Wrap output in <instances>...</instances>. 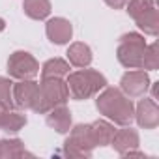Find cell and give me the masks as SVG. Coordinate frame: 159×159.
Segmentation results:
<instances>
[{
  "label": "cell",
  "mask_w": 159,
  "mask_h": 159,
  "mask_svg": "<svg viewBox=\"0 0 159 159\" xmlns=\"http://www.w3.org/2000/svg\"><path fill=\"white\" fill-rule=\"evenodd\" d=\"M120 88L127 98H140L146 94V90L150 88V77L144 69H131L127 73H124L122 81H120Z\"/></svg>",
  "instance_id": "7"
},
{
  "label": "cell",
  "mask_w": 159,
  "mask_h": 159,
  "mask_svg": "<svg viewBox=\"0 0 159 159\" xmlns=\"http://www.w3.org/2000/svg\"><path fill=\"white\" fill-rule=\"evenodd\" d=\"M66 153L71 155V157H90L92 155V150L96 148V142H94V137H92V131H90V125H77L73 127L69 139L66 140Z\"/></svg>",
  "instance_id": "5"
},
{
  "label": "cell",
  "mask_w": 159,
  "mask_h": 159,
  "mask_svg": "<svg viewBox=\"0 0 159 159\" xmlns=\"http://www.w3.org/2000/svg\"><path fill=\"white\" fill-rule=\"evenodd\" d=\"M67 60L75 67H88L90 62H92V51H90L88 45L77 41L67 49Z\"/></svg>",
  "instance_id": "13"
},
{
  "label": "cell",
  "mask_w": 159,
  "mask_h": 159,
  "mask_svg": "<svg viewBox=\"0 0 159 159\" xmlns=\"http://www.w3.org/2000/svg\"><path fill=\"white\" fill-rule=\"evenodd\" d=\"M159 67V51L157 43L146 45L144 54H142V67L140 69H157Z\"/></svg>",
  "instance_id": "20"
},
{
  "label": "cell",
  "mask_w": 159,
  "mask_h": 159,
  "mask_svg": "<svg viewBox=\"0 0 159 159\" xmlns=\"http://www.w3.org/2000/svg\"><path fill=\"white\" fill-rule=\"evenodd\" d=\"M38 86L39 84L30 81V79L21 81L15 86H11V99H15V105L21 109H32L38 96Z\"/></svg>",
  "instance_id": "8"
},
{
  "label": "cell",
  "mask_w": 159,
  "mask_h": 159,
  "mask_svg": "<svg viewBox=\"0 0 159 159\" xmlns=\"http://www.w3.org/2000/svg\"><path fill=\"white\" fill-rule=\"evenodd\" d=\"M25 124H26V116L10 109V111L2 116V120H0V129H4V131H8V133H17Z\"/></svg>",
  "instance_id": "18"
},
{
  "label": "cell",
  "mask_w": 159,
  "mask_h": 159,
  "mask_svg": "<svg viewBox=\"0 0 159 159\" xmlns=\"http://www.w3.org/2000/svg\"><path fill=\"white\" fill-rule=\"evenodd\" d=\"M67 99H69V90L62 79H43L41 84L38 86V96L32 109L36 112L45 114L51 109L64 105Z\"/></svg>",
  "instance_id": "3"
},
{
  "label": "cell",
  "mask_w": 159,
  "mask_h": 159,
  "mask_svg": "<svg viewBox=\"0 0 159 159\" xmlns=\"http://www.w3.org/2000/svg\"><path fill=\"white\" fill-rule=\"evenodd\" d=\"M66 84L75 99H88L107 86V79L94 69H79L75 73H69Z\"/></svg>",
  "instance_id": "2"
},
{
  "label": "cell",
  "mask_w": 159,
  "mask_h": 159,
  "mask_svg": "<svg viewBox=\"0 0 159 159\" xmlns=\"http://www.w3.org/2000/svg\"><path fill=\"white\" fill-rule=\"evenodd\" d=\"M23 10H25V13L30 19L43 21L51 13V2H49V0H25Z\"/></svg>",
  "instance_id": "15"
},
{
  "label": "cell",
  "mask_w": 159,
  "mask_h": 159,
  "mask_svg": "<svg viewBox=\"0 0 159 159\" xmlns=\"http://www.w3.org/2000/svg\"><path fill=\"white\" fill-rule=\"evenodd\" d=\"M45 32H47V38H49L52 43L64 45V43H67V41L71 39V36H73V26H71V23H69L67 19H64V17H54V19H51V21L47 23Z\"/></svg>",
  "instance_id": "10"
},
{
  "label": "cell",
  "mask_w": 159,
  "mask_h": 159,
  "mask_svg": "<svg viewBox=\"0 0 159 159\" xmlns=\"http://www.w3.org/2000/svg\"><path fill=\"white\" fill-rule=\"evenodd\" d=\"M105 2H107L111 8H114V10H120V8H124V6L127 4V0H105Z\"/></svg>",
  "instance_id": "23"
},
{
  "label": "cell",
  "mask_w": 159,
  "mask_h": 159,
  "mask_svg": "<svg viewBox=\"0 0 159 159\" xmlns=\"http://www.w3.org/2000/svg\"><path fill=\"white\" fill-rule=\"evenodd\" d=\"M155 8L153 6V0H129L127 4V13L133 17V19H139L142 13H146L148 10Z\"/></svg>",
  "instance_id": "21"
},
{
  "label": "cell",
  "mask_w": 159,
  "mask_h": 159,
  "mask_svg": "<svg viewBox=\"0 0 159 159\" xmlns=\"http://www.w3.org/2000/svg\"><path fill=\"white\" fill-rule=\"evenodd\" d=\"M111 144L120 155H125L127 152H131V150H135L139 146V133L135 129H131V127H124V129L114 133Z\"/></svg>",
  "instance_id": "11"
},
{
  "label": "cell",
  "mask_w": 159,
  "mask_h": 159,
  "mask_svg": "<svg viewBox=\"0 0 159 159\" xmlns=\"http://www.w3.org/2000/svg\"><path fill=\"white\" fill-rule=\"evenodd\" d=\"M69 73V64L60 58L47 60L41 67V79H62Z\"/></svg>",
  "instance_id": "16"
},
{
  "label": "cell",
  "mask_w": 159,
  "mask_h": 159,
  "mask_svg": "<svg viewBox=\"0 0 159 159\" xmlns=\"http://www.w3.org/2000/svg\"><path fill=\"white\" fill-rule=\"evenodd\" d=\"M90 131H92L96 146H107V144H111V140H112V137L116 133L114 125H111L105 120H98V122L90 124Z\"/></svg>",
  "instance_id": "14"
},
{
  "label": "cell",
  "mask_w": 159,
  "mask_h": 159,
  "mask_svg": "<svg viewBox=\"0 0 159 159\" xmlns=\"http://www.w3.org/2000/svg\"><path fill=\"white\" fill-rule=\"evenodd\" d=\"M47 124L52 129H56L58 133H67L69 127H71V112H69V109H66L64 105H58V107L51 109L49 114H47Z\"/></svg>",
  "instance_id": "12"
},
{
  "label": "cell",
  "mask_w": 159,
  "mask_h": 159,
  "mask_svg": "<svg viewBox=\"0 0 159 159\" xmlns=\"http://www.w3.org/2000/svg\"><path fill=\"white\" fill-rule=\"evenodd\" d=\"M137 21V26L140 28V30H144V34H148V36H157V32H159V13H157V10L155 8H152V10H148L146 13H142L139 19H135Z\"/></svg>",
  "instance_id": "17"
},
{
  "label": "cell",
  "mask_w": 159,
  "mask_h": 159,
  "mask_svg": "<svg viewBox=\"0 0 159 159\" xmlns=\"http://www.w3.org/2000/svg\"><path fill=\"white\" fill-rule=\"evenodd\" d=\"M4 28H6V21H4V19H0V32H2Z\"/></svg>",
  "instance_id": "24"
},
{
  "label": "cell",
  "mask_w": 159,
  "mask_h": 159,
  "mask_svg": "<svg viewBox=\"0 0 159 159\" xmlns=\"http://www.w3.org/2000/svg\"><path fill=\"white\" fill-rule=\"evenodd\" d=\"M144 49H146V41L140 34H135V32L124 34L120 38V45H118V51H116L118 62L124 67L139 69V67H142Z\"/></svg>",
  "instance_id": "4"
},
{
  "label": "cell",
  "mask_w": 159,
  "mask_h": 159,
  "mask_svg": "<svg viewBox=\"0 0 159 159\" xmlns=\"http://www.w3.org/2000/svg\"><path fill=\"white\" fill-rule=\"evenodd\" d=\"M0 103L11 107V83L4 77H0Z\"/></svg>",
  "instance_id": "22"
},
{
  "label": "cell",
  "mask_w": 159,
  "mask_h": 159,
  "mask_svg": "<svg viewBox=\"0 0 159 159\" xmlns=\"http://www.w3.org/2000/svg\"><path fill=\"white\" fill-rule=\"evenodd\" d=\"M137 124L144 129H155L159 124V107L155 103V99H140V103L137 105V112H135Z\"/></svg>",
  "instance_id": "9"
},
{
  "label": "cell",
  "mask_w": 159,
  "mask_h": 159,
  "mask_svg": "<svg viewBox=\"0 0 159 159\" xmlns=\"http://www.w3.org/2000/svg\"><path fill=\"white\" fill-rule=\"evenodd\" d=\"M96 105L101 114H105L118 125H129L135 118L131 99L118 88H105V92L99 94Z\"/></svg>",
  "instance_id": "1"
},
{
  "label": "cell",
  "mask_w": 159,
  "mask_h": 159,
  "mask_svg": "<svg viewBox=\"0 0 159 159\" xmlns=\"http://www.w3.org/2000/svg\"><path fill=\"white\" fill-rule=\"evenodd\" d=\"M8 73H10V77L19 79V81L34 79L39 73V64L36 62V58L30 52L15 51L8 60Z\"/></svg>",
  "instance_id": "6"
},
{
  "label": "cell",
  "mask_w": 159,
  "mask_h": 159,
  "mask_svg": "<svg viewBox=\"0 0 159 159\" xmlns=\"http://www.w3.org/2000/svg\"><path fill=\"white\" fill-rule=\"evenodd\" d=\"M21 155H26V152L19 139L0 140V157H21Z\"/></svg>",
  "instance_id": "19"
}]
</instances>
